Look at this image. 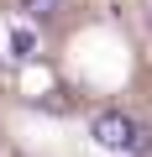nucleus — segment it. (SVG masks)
<instances>
[{
    "mask_svg": "<svg viewBox=\"0 0 152 157\" xmlns=\"http://www.w3.org/2000/svg\"><path fill=\"white\" fill-rule=\"evenodd\" d=\"M58 6H63V0H21L26 21H53V16H58Z\"/></svg>",
    "mask_w": 152,
    "mask_h": 157,
    "instance_id": "3",
    "label": "nucleus"
},
{
    "mask_svg": "<svg viewBox=\"0 0 152 157\" xmlns=\"http://www.w3.org/2000/svg\"><path fill=\"white\" fill-rule=\"evenodd\" d=\"M11 52H16L21 63H32V58H37V32H32V26H16V32H11Z\"/></svg>",
    "mask_w": 152,
    "mask_h": 157,
    "instance_id": "2",
    "label": "nucleus"
},
{
    "mask_svg": "<svg viewBox=\"0 0 152 157\" xmlns=\"http://www.w3.org/2000/svg\"><path fill=\"white\" fill-rule=\"evenodd\" d=\"M89 136H95L105 152H136V157L152 152V126H142V121H131V115H121V110H100V115L89 121Z\"/></svg>",
    "mask_w": 152,
    "mask_h": 157,
    "instance_id": "1",
    "label": "nucleus"
}]
</instances>
